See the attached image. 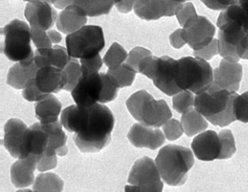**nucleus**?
<instances>
[{
  "label": "nucleus",
  "instance_id": "obj_1",
  "mask_svg": "<svg viewBox=\"0 0 248 192\" xmlns=\"http://www.w3.org/2000/svg\"><path fill=\"white\" fill-rule=\"evenodd\" d=\"M61 124L74 132V141L82 152H98L108 145L114 129V117L102 104L91 107L72 105L62 110Z\"/></svg>",
  "mask_w": 248,
  "mask_h": 192
},
{
  "label": "nucleus",
  "instance_id": "obj_2",
  "mask_svg": "<svg viewBox=\"0 0 248 192\" xmlns=\"http://www.w3.org/2000/svg\"><path fill=\"white\" fill-rule=\"evenodd\" d=\"M236 92L223 89L212 84L195 97L194 107L205 119L220 127L235 122L233 114V101Z\"/></svg>",
  "mask_w": 248,
  "mask_h": 192
},
{
  "label": "nucleus",
  "instance_id": "obj_3",
  "mask_svg": "<svg viewBox=\"0 0 248 192\" xmlns=\"http://www.w3.org/2000/svg\"><path fill=\"white\" fill-rule=\"evenodd\" d=\"M118 89L108 74L94 73L82 75L71 95L77 105L91 107L112 102L117 98Z\"/></svg>",
  "mask_w": 248,
  "mask_h": 192
},
{
  "label": "nucleus",
  "instance_id": "obj_4",
  "mask_svg": "<svg viewBox=\"0 0 248 192\" xmlns=\"http://www.w3.org/2000/svg\"><path fill=\"white\" fill-rule=\"evenodd\" d=\"M156 164L162 179L167 185L182 186L187 179V173L194 164V157L186 147L167 145L159 150Z\"/></svg>",
  "mask_w": 248,
  "mask_h": 192
},
{
  "label": "nucleus",
  "instance_id": "obj_5",
  "mask_svg": "<svg viewBox=\"0 0 248 192\" xmlns=\"http://www.w3.org/2000/svg\"><path fill=\"white\" fill-rule=\"evenodd\" d=\"M174 78L181 91H189L198 95L213 84V69L202 59L183 57L177 60Z\"/></svg>",
  "mask_w": 248,
  "mask_h": 192
},
{
  "label": "nucleus",
  "instance_id": "obj_6",
  "mask_svg": "<svg viewBox=\"0 0 248 192\" xmlns=\"http://www.w3.org/2000/svg\"><path fill=\"white\" fill-rule=\"evenodd\" d=\"M126 105L133 118L148 127L157 129L172 117L171 110L164 100H156L145 90L138 91L131 95Z\"/></svg>",
  "mask_w": 248,
  "mask_h": 192
},
{
  "label": "nucleus",
  "instance_id": "obj_7",
  "mask_svg": "<svg viewBox=\"0 0 248 192\" xmlns=\"http://www.w3.org/2000/svg\"><path fill=\"white\" fill-rule=\"evenodd\" d=\"M217 25L219 28V54L224 59L238 62L240 59L237 56V47L248 32L245 30L234 5L220 13Z\"/></svg>",
  "mask_w": 248,
  "mask_h": 192
},
{
  "label": "nucleus",
  "instance_id": "obj_8",
  "mask_svg": "<svg viewBox=\"0 0 248 192\" xmlns=\"http://www.w3.org/2000/svg\"><path fill=\"white\" fill-rule=\"evenodd\" d=\"M4 35L2 51L7 58L13 62H22L34 58L31 47V28L22 20H12L2 29Z\"/></svg>",
  "mask_w": 248,
  "mask_h": 192
},
{
  "label": "nucleus",
  "instance_id": "obj_9",
  "mask_svg": "<svg viewBox=\"0 0 248 192\" xmlns=\"http://www.w3.org/2000/svg\"><path fill=\"white\" fill-rule=\"evenodd\" d=\"M177 60L168 56L162 57H146L139 67V73L151 79L154 84L169 96L181 92L174 78Z\"/></svg>",
  "mask_w": 248,
  "mask_h": 192
},
{
  "label": "nucleus",
  "instance_id": "obj_10",
  "mask_svg": "<svg viewBox=\"0 0 248 192\" xmlns=\"http://www.w3.org/2000/svg\"><path fill=\"white\" fill-rule=\"evenodd\" d=\"M66 50L72 59H91L99 55L104 49L105 37L99 26H84L65 39Z\"/></svg>",
  "mask_w": 248,
  "mask_h": 192
},
{
  "label": "nucleus",
  "instance_id": "obj_11",
  "mask_svg": "<svg viewBox=\"0 0 248 192\" xmlns=\"http://www.w3.org/2000/svg\"><path fill=\"white\" fill-rule=\"evenodd\" d=\"M125 192H163V182L153 159L144 157L136 161L129 173Z\"/></svg>",
  "mask_w": 248,
  "mask_h": 192
},
{
  "label": "nucleus",
  "instance_id": "obj_12",
  "mask_svg": "<svg viewBox=\"0 0 248 192\" xmlns=\"http://www.w3.org/2000/svg\"><path fill=\"white\" fill-rule=\"evenodd\" d=\"M215 26L204 16L196 15L189 19L181 29L186 43L194 51L205 48L213 42Z\"/></svg>",
  "mask_w": 248,
  "mask_h": 192
},
{
  "label": "nucleus",
  "instance_id": "obj_13",
  "mask_svg": "<svg viewBox=\"0 0 248 192\" xmlns=\"http://www.w3.org/2000/svg\"><path fill=\"white\" fill-rule=\"evenodd\" d=\"M29 130L30 128L20 119H10L5 124L2 144L14 158L23 159L28 157Z\"/></svg>",
  "mask_w": 248,
  "mask_h": 192
},
{
  "label": "nucleus",
  "instance_id": "obj_14",
  "mask_svg": "<svg viewBox=\"0 0 248 192\" xmlns=\"http://www.w3.org/2000/svg\"><path fill=\"white\" fill-rule=\"evenodd\" d=\"M191 147L199 160L203 162L221 160V141L220 136L215 131H206L199 134L193 139Z\"/></svg>",
  "mask_w": 248,
  "mask_h": 192
},
{
  "label": "nucleus",
  "instance_id": "obj_15",
  "mask_svg": "<svg viewBox=\"0 0 248 192\" xmlns=\"http://www.w3.org/2000/svg\"><path fill=\"white\" fill-rule=\"evenodd\" d=\"M24 15L31 28L47 31L57 21V12L48 2L32 1L26 5Z\"/></svg>",
  "mask_w": 248,
  "mask_h": 192
},
{
  "label": "nucleus",
  "instance_id": "obj_16",
  "mask_svg": "<svg viewBox=\"0 0 248 192\" xmlns=\"http://www.w3.org/2000/svg\"><path fill=\"white\" fill-rule=\"evenodd\" d=\"M179 5L172 0H140L135 6L134 12L142 20L151 21L175 15Z\"/></svg>",
  "mask_w": 248,
  "mask_h": 192
},
{
  "label": "nucleus",
  "instance_id": "obj_17",
  "mask_svg": "<svg viewBox=\"0 0 248 192\" xmlns=\"http://www.w3.org/2000/svg\"><path fill=\"white\" fill-rule=\"evenodd\" d=\"M243 75L241 64L223 59L219 67L214 70L213 84L232 92H238Z\"/></svg>",
  "mask_w": 248,
  "mask_h": 192
},
{
  "label": "nucleus",
  "instance_id": "obj_18",
  "mask_svg": "<svg viewBox=\"0 0 248 192\" xmlns=\"http://www.w3.org/2000/svg\"><path fill=\"white\" fill-rule=\"evenodd\" d=\"M129 142L137 148H148L155 150L161 147L165 141L161 130L136 123L131 128L127 135Z\"/></svg>",
  "mask_w": 248,
  "mask_h": 192
},
{
  "label": "nucleus",
  "instance_id": "obj_19",
  "mask_svg": "<svg viewBox=\"0 0 248 192\" xmlns=\"http://www.w3.org/2000/svg\"><path fill=\"white\" fill-rule=\"evenodd\" d=\"M35 84L43 94L57 93L66 84L63 70L51 66L41 68L35 74Z\"/></svg>",
  "mask_w": 248,
  "mask_h": 192
},
{
  "label": "nucleus",
  "instance_id": "obj_20",
  "mask_svg": "<svg viewBox=\"0 0 248 192\" xmlns=\"http://www.w3.org/2000/svg\"><path fill=\"white\" fill-rule=\"evenodd\" d=\"M71 59L67 50L58 45L37 49L34 56V61L39 69L51 66L63 70Z\"/></svg>",
  "mask_w": 248,
  "mask_h": 192
},
{
  "label": "nucleus",
  "instance_id": "obj_21",
  "mask_svg": "<svg viewBox=\"0 0 248 192\" xmlns=\"http://www.w3.org/2000/svg\"><path fill=\"white\" fill-rule=\"evenodd\" d=\"M37 159L28 156L19 159L11 167V179L16 188H25L32 185L35 180L34 171L37 168Z\"/></svg>",
  "mask_w": 248,
  "mask_h": 192
},
{
  "label": "nucleus",
  "instance_id": "obj_22",
  "mask_svg": "<svg viewBox=\"0 0 248 192\" xmlns=\"http://www.w3.org/2000/svg\"><path fill=\"white\" fill-rule=\"evenodd\" d=\"M87 15L76 4L65 8L57 17V27L62 33L76 32L87 24Z\"/></svg>",
  "mask_w": 248,
  "mask_h": 192
},
{
  "label": "nucleus",
  "instance_id": "obj_23",
  "mask_svg": "<svg viewBox=\"0 0 248 192\" xmlns=\"http://www.w3.org/2000/svg\"><path fill=\"white\" fill-rule=\"evenodd\" d=\"M39 69L34 58L17 62L9 69L7 84L16 89H24L29 81L35 77Z\"/></svg>",
  "mask_w": 248,
  "mask_h": 192
},
{
  "label": "nucleus",
  "instance_id": "obj_24",
  "mask_svg": "<svg viewBox=\"0 0 248 192\" xmlns=\"http://www.w3.org/2000/svg\"><path fill=\"white\" fill-rule=\"evenodd\" d=\"M62 104L53 94L37 102L35 106V117L42 124H50L58 121Z\"/></svg>",
  "mask_w": 248,
  "mask_h": 192
},
{
  "label": "nucleus",
  "instance_id": "obj_25",
  "mask_svg": "<svg viewBox=\"0 0 248 192\" xmlns=\"http://www.w3.org/2000/svg\"><path fill=\"white\" fill-rule=\"evenodd\" d=\"M121 0H76L74 4L80 7L87 16L99 17L108 15L114 5H117Z\"/></svg>",
  "mask_w": 248,
  "mask_h": 192
},
{
  "label": "nucleus",
  "instance_id": "obj_26",
  "mask_svg": "<svg viewBox=\"0 0 248 192\" xmlns=\"http://www.w3.org/2000/svg\"><path fill=\"white\" fill-rule=\"evenodd\" d=\"M181 125L184 132L188 137H193L201 133L208 127V122L205 118L194 108L182 115Z\"/></svg>",
  "mask_w": 248,
  "mask_h": 192
},
{
  "label": "nucleus",
  "instance_id": "obj_27",
  "mask_svg": "<svg viewBox=\"0 0 248 192\" xmlns=\"http://www.w3.org/2000/svg\"><path fill=\"white\" fill-rule=\"evenodd\" d=\"M64 182L59 176L52 173L41 174L33 185L34 192H62Z\"/></svg>",
  "mask_w": 248,
  "mask_h": 192
},
{
  "label": "nucleus",
  "instance_id": "obj_28",
  "mask_svg": "<svg viewBox=\"0 0 248 192\" xmlns=\"http://www.w3.org/2000/svg\"><path fill=\"white\" fill-rule=\"evenodd\" d=\"M107 73L119 88H124L133 84L137 72L129 64L124 63L116 69H108Z\"/></svg>",
  "mask_w": 248,
  "mask_h": 192
},
{
  "label": "nucleus",
  "instance_id": "obj_29",
  "mask_svg": "<svg viewBox=\"0 0 248 192\" xmlns=\"http://www.w3.org/2000/svg\"><path fill=\"white\" fill-rule=\"evenodd\" d=\"M128 54L120 44L114 42L111 44L103 59V62L109 69L119 67L127 60Z\"/></svg>",
  "mask_w": 248,
  "mask_h": 192
},
{
  "label": "nucleus",
  "instance_id": "obj_30",
  "mask_svg": "<svg viewBox=\"0 0 248 192\" xmlns=\"http://www.w3.org/2000/svg\"><path fill=\"white\" fill-rule=\"evenodd\" d=\"M63 72L66 81L64 90L72 92L82 77L81 64L78 63L76 59L72 58L69 63L64 68Z\"/></svg>",
  "mask_w": 248,
  "mask_h": 192
},
{
  "label": "nucleus",
  "instance_id": "obj_31",
  "mask_svg": "<svg viewBox=\"0 0 248 192\" xmlns=\"http://www.w3.org/2000/svg\"><path fill=\"white\" fill-rule=\"evenodd\" d=\"M194 103V95L189 91H181L172 99L173 108L179 114H185L193 109Z\"/></svg>",
  "mask_w": 248,
  "mask_h": 192
},
{
  "label": "nucleus",
  "instance_id": "obj_32",
  "mask_svg": "<svg viewBox=\"0 0 248 192\" xmlns=\"http://www.w3.org/2000/svg\"><path fill=\"white\" fill-rule=\"evenodd\" d=\"M232 110L236 120L248 122V91L242 95L238 94L233 101Z\"/></svg>",
  "mask_w": 248,
  "mask_h": 192
},
{
  "label": "nucleus",
  "instance_id": "obj_33",
  "mask_svg": "<svg viewBox=\"0 0 248 192\" xmlns=\"http://www.w3.org/2000/svg\"><path fill=\"white\" fill-rule=\"evenodd\" d=\"M222 146V159H228L236 152L235 139L231 131L229 129L222 130L219 133Z\"/></svg>",
  "mask_w": 248,
  "mask_h": 192
},
{
  "label": "nucleus",
  "instance_id": "obj_34",
  "mask_svg": "<svg viewBox=\"0 0 248 192\" xmlns=\"http://www.w3.org/2000/svg\"><path fill=\"white\" fill-rule=\"evenodd\" d=\"M151 55L152 54L148 49L141 47H135L129 52L126 63L129 64L131 67L133 68L138 73L141 62L146 57H150Z\"/></svg>",
  "mask_w": 248,
  "mask_h": 192
},
{
  "label": "nucleus",
  "instance_id": "obj_35",
  "mask_svg": "<svg viewBox=\"0 0 248 192\" xmlns=\"http://www.w3.org/2000/svg\"><path fill=\"white\" fill-rule=\"evenodd\" d=\"M165 136L169 140H178L183 134L184 129L181 122L177 119H171L163 125Z\"/></svg>",
  "mask_w": 248,
  "mask_h": 192
},
{
  "label": "nucleus",
  "instance_id": "obj_36",
  "mask_svg": "<svg viewBox=\"0 0 248 192\" xmlns=\"http://www.w3.org/2000/svg\"><path fill=\"white\" fill-rule=\"evenodd\" d=\"M22 95L24 99L28 102H39L40 101L46 99L49 95L42 93L37 87L35 86V77L29 81L28 84L26 86L25 88L23 89Z\"/></svg>",
  "mask_w": 248,
  "mask_h": 192
},
{
  "label": "nucleus",
  "instance_id": "obj_37",
  "mask_svg": "<svg viewBox=\"0 0 248 192\" xmlns=\"http://www.w3.org/2000/svg\"><path fill=\"white\" fill-rule=\"evenodd\" d=\"M31 39L37 49L52 47V42L49 38L47 32L43 30L31 28Z\"/></svg>",
  "mask_w": 248,
  "mask_h": 192
},
{
  "label": "nucleus",
  "instance_id": "obj_38",
  "mask_svg": "<svg viewBox=\"0 0 248 192\" xmlns=\"http://www.w3.org/2000/svg\"><path fill=\"white\" fill-rule=\"evenodd\" d=\"M175 15L179 22L180 25L183 27L189 19L197 15V14L193 3L187 2V3L180 4L178 5L175 12Z\"/></svg>",
  "mask_w": 248,
  "mask_h": 192
},
{
  "label": "nucleus",
  "instance_id": "obj_39",
  "mask_svg": "<svg viewBox=\"0 0 248 192\" xmlns=\"http://www.w3.org/2000/svg\"><path fill=\"white\" fill-rule=\"evenodd\" d=\"M102 66H103V60L99 55L96 56L93 58L81 59L82 75L99 73V69L102 68Z\"/></svg>",
  "mask_w": 248,
  "mask_h": 192
},
{
  "label": "nucleus",
  "instance_id": "obj_40",
  "mask_svg": "<svg viewBox=\"0 0 248 192\" xmlns=\"http://www.w3.org/2000/svg\"><path fill=\"white\" fill-rule=\"evenodd\" d=\"M219 54V44H218V39H214L213 42L210 44L209 45L205 47V48L194 51L193 55L195 57L202 59L204 60H209L212 57Z\"/></svg>",
  "mask_w": 248,
  "mask_h": 192
},
{
  "label": "nucleus",
  "instance_id": "obj_41",
  "mask_svg": "<svg viewBox=\"0 0 248 192\" xmlns=\"http://www.w3.org/2000/svg\"><path fill=\"white\" fill-rule=\"evenodd\" d=\"M234 6L245 30L248 32V0H237Z\"/></svg>",
  "mask_w": 248,
  "mask_h": 192
},
{
  "label": "nucleus",
  "instance_id": "obj_42",
  "mask_svg": "<svg viewBox=\"0 0 248 192\" xmlns=\"http://www.w3.org/2000/svg\"><path fill=\"white\" fill-rule=\"evenodd\" d=\"M204 5L212 10H226L236 3L237 0H201Z\"/></svg>",
  "mask_w": 248,
  "mask_h": 192
},
{
  "label": "nucleus",
  "instance_id": "obj_43",
  "mask_svg": "<svg viewBox=\"0 0 248 192\" xmlns=\"http://www.w3.org/2000/svg\"><path fill=\"white\" fill-rule=\"evenodd\" d=\"M170 43L174 48L180 49L186 44V42L184 39L181 29H178L174 31L170 37Z\"/></svg>",
  "mask_w": 248,
  "mask_h": 192
},
{
  "label": "nucleus",
  "instance_id": "obj_44",
  "mask_svg": "<svg viewBox=\"0 0 248 192\" xmlns=\"http://www.w3.org/2000/svg\"><path fill=\"white\" fill-rule=\"evenodd\" d=\"M236 53L238 58L248 60V32H247L243 39L238 44Z\"/></svg>",
  "mask_w": 248,
  "mask_h": 192
},
{
  "label": "nucleus",
  "instance_id": "obj_45",
  "mask_svg": "<svg viewBox=\"0 0 248 192\" xmlns=\"http://www.w3.org/2000/svg\"><path fill=\"white\" fill-rule=\"evenodd\" d=\"M140 0H121V2L116 5L118 12L121 13L126 14L134 9L137 2Z\"/></svg>",
  "mask_w": 248,
  "mask_h": 192
},
{
  "label": "nucleus",
  "instance_id": "obj_46",
  "mask_svg": "<svg viewBox=\"0 0 248 192\" xmlns=\"http://www.w3.org/2000/svg\"><path fill=\"white\" fill-rule=\"evenodd\" d=\"M47 34H48L49 38L52 44H58L62 41V35L57 31L50 30L47 32Z\"/></svg>",
  "mask_w": 248,
  "mask_h": 192
},
{
  "label": "nucleus",
  "instance_id": "obj_47",
  "mask_svg": "<svg viewBox=\"0 0 248 192\" xmlns=\"http://www.w3.org/2000/svg\"><path fill=\"white\" fill-rule=\"evenodd\" d=\"M26 2H32V1H42V2H46L50 3V5L52 4L54 5V2H55V0H24Z\"/></svg>",
  "mask_w": 248,
  "mask_h": 192
},
{
  "label": "nucleus",
  "instance_id": "obj_48",
  "mask_svg": "<svg viewBox=\"0 0 248 192\" xmlns=\"http://www.w3.org/2000/svg\"><path fill=\"white\" fill-rule=\"evenodd\" d=\"M172 1H174V2H178V3L183 4L187 2V1H190V0H172Z\"/></svg>",
  "mask_w": 248,
  "mask_h": 192
},
{
  "label": "nucleus",
  "instance_id": "obj_49",
  "mask_svg": "<svg viewBox=\"0 0 248 192\" xmlns=\"http://www.w3.org/2000/svg\"><path fill=\"white\" fill-rule=\"evenodd\" d=\"M16 192H32V191L31 190V189H24V190H19Z\"/></svg>",
  "mask_w": 248,
  "mask_h": 192
}]
</instances>
